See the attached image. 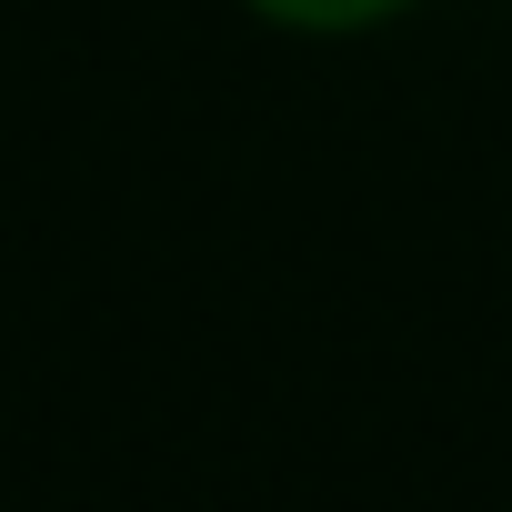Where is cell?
I'll return each instance as SVG.
<instances>
[{
    "instance_id": "1",
    "label": "cell",
    "mask_w": 512,
    "mask_h": 512,
    "mask_svg": "<svg viewBox=\"0 0 512 512\" xmlns=\"http://www.w3.org/2000/svg\"><path fill=\"white\" fill-rule=\"evenodd\" d=\"M262 31H292V41H362V31H392L422 0H241Z\"/></svg>"
}]
</instances>
